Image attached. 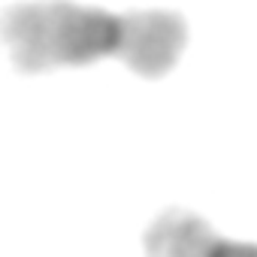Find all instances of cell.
<instances>
[{
    "instance_id": "7a4b0ae2",
    "label": "cell",
    "mask_w": 257,
    "mask_h": 257,
    "mask_svg": "<svg viewBox=\"0 0 257 257\" xmlns=\"http://www.w3.org/2000/svg\"><path fill=\"white\" fill-rule=\"evenodd\" d=\"M146 257H257V242H239L188 209H164L143 233Z\"/></svg>"
},
{
    "instance_id": "6da1fadb",
    "label": "cell",
    "mask_w": 257,
    "mask_h": 257,
    "mask_svg": "<svg viewBox=\"0 0 257 257\" xmlns=\"http://www.w3.org/2000/svg\"><path fill=\"white\" fill-rule=\"evenodd\" d=\"M188 40L176 13H106L70 0L16 4L0 13V43L19 73L88 67L118 58L146 79L167 76Z\"/></svg>"
}]
</instances>
